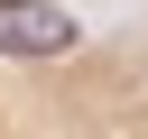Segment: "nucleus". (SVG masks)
Wrapping results in <instances>:
<instances>
[{"instance_id": "1", "label": "nucleus", "mask_w": 148, "mask_h": 139, "mask_svg": "<svg viewBox=\"0 0 148 139\" xmlns=\"http://www.w3.org/2000/svg\"><path fill=\"white\" fill-rule=\"evenodd\" d=\"M0 139H148V0H0Z\"/></svg>"}]
</instances>
